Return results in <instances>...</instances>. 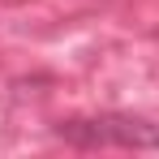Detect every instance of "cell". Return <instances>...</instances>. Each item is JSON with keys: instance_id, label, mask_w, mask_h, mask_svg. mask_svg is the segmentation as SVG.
Returning a JSON list of instances; mask_svg holds the SVG:
<instances>
[{"instance_id": "6da1fadb", "label": "cell", "mask_w": 159, "mask_h": 159, "mask_svg": "<svg viewBox=\"0 0 159 159\" xmlns=\"http://www.w3.org/2000/svg\"><path fill=\"white\" fill-rule=\"evenodd\" d=\"M60 138L78 146H159V125L129 120V116H103V120H69Z\"/></svg>"}]
</instances>
